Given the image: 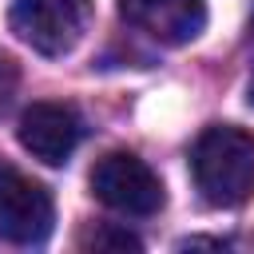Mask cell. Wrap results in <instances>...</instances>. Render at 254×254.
Returning a JSON list of instances; mask_svg holds the SVG:
<instances>
[{
	"instance_id": "cell-1",
	"label": "cell",
	"mask_w": 254,
	"mask_h": 254,
	"mask_svg": "<svg viewBox=\"0 0 254 254\" xmlns=\"http://www.w3.org/2000/svg\"><path fill=\"white\" fill-rule=\"evenodd\" d=\"M190 179L210 206H242L254 194V135L234 123L206 127L190 147Z\"/></svg>"
},
{
	"instance_id": "cell-2",
	"label": "cell",
	"mask_w": 254,
	"mask_h": 254,
	"mask_svg": "<svg viewBox=\"0 0 254 254\" xmlns=\"http://www.w3.org/2000/svg\"><path fill=\"white\" fill-rule=\"evenodd\" d=\"M8 24L32 52L67 56L91 24V0H16Z\"/></svg>"
},
{
	"instance_id": "cell-3",
	"label": "cell",
	"mask_w": 254,
	"mask_h": 254,
	"mask_svg": "<svg viewBox=\"0 0 254 254\" xmlns=\"http://www.w3.org/2000/svg\"><path fill=\"white\" fill-rule=\"evenodd\" d=\"M91 194L131 218H147L163 206V183L159 175L131 151H107L103 159H95L91 167Z\"/></svg>"
},
{
	"instance_id": "cell-4",
	"label": "cell",
	"mask_w": 254,
	"mask_h": 254,
	"mask_svg": "<svg viewBox=\"0 0 254 254\" xmlns=\"http://www.w3.org/2000/svg\"><path fill=\"white\" fill-rule=\"evenodd\" d=\"M52 194L36 179L16 171L8 159H0V238L16 246H36L52 234Z\"/></svg>"
},
{
	"instance_id": "cell-5",
	"label": "cell",
	"mask_w": 254,
	"mask_h": 254,
	"mask_svg": "<svg viewBox=\"0 0 254 254\" xmlns=\"http://www.w3.org/2000/svg\"><path fill=\"white\" fill-rule=\"evenodd\" d=\"M79 135H83V123L71 103L44 99L20 115V147L32 151V159H40L48 167L67 163V155L79 147Z\"/></svg>"
},
{
	"instance_id": "cell-6",
	"label": "cell",
	"mask_w": 254,
	"mask_h": 254,
	"mask_svg": "<svg viewBox=\"0 0 254 254\" xmlns=\"http://www.w3.org/2000/svg\"><path fill=\"white\" fill-rule=\"evenodd\" d=\"M119 16L135 32L179 48L206 28V0H119Z\"/></svg>"
},
{
	"instance_id": "cell-7",
	"label": "cell",
	"mask_w": 254,
	"mask_h": 254,
	"mask_svg": "<svg viewBox=\"0 0 254 254\" xmlns=\"http://www.w3.org/2000/svg\"><path fill=\"white\" fill-rule=\"evenodd\" d=\"M87 246H115V250H139V238L135 234H127V230H115V226H99L91 238H87Z\"/></svg>"
},
{
	"instance_id": "cell-8",
	"label": "cell",
	"mask_w": 254,
	"mask_h": 254,
	"mask_svg": "<svg viewBox=\"0 0 254 254\" xmlns=\"http://www.w3.org/2000/svg\"><path fill=\"white\" fill-rule=\"evenodd\" d=\"M16 64H12V56H4L0 52V111L12 103V91H16Z\"/></svg>"
},
{
	"instance_id": "cell-9",
	"label": "cell",
	"mask_w": 254,
	"mask_h": 254,
	"mask_svg": "<svg viewBox=\"0 0 254 254\" xmlns=\"http://www.w3.org/2000/svg\"><path fill=\"white\" fill-rule=\"evenodd\" d=\"M246 103L254 107V75H250V87H246Z\"/></svg>"
}]
</instances>
